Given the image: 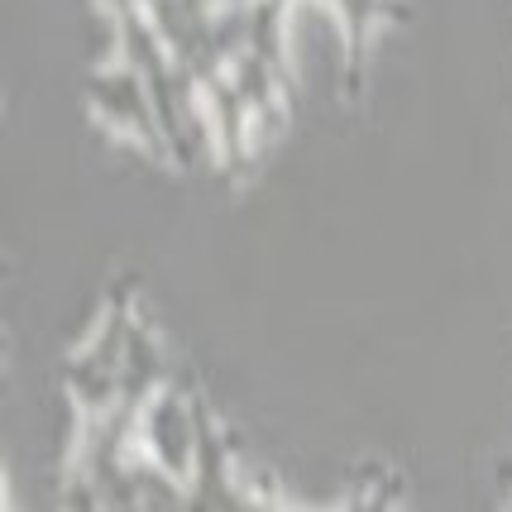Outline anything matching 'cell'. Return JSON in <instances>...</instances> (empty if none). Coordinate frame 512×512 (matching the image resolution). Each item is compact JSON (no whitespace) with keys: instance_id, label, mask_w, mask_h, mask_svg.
Returning a JSON list of instances; mask_svg holds the SVG:
<instances>
[{"instance_id":"1","label":"cell","mask_w":512,"mask_h":512,"mask_svg":"<svg viewBox=\"0 0 512 512\" xmlns=\"http://www.w3.org/2000/svg\"><path fill=\"white\" fill-rule=\"evenodd\" d=\"M134 326H139V316H134V278H120L111 288V297H106V312L96 321V331L77 345V355L67 359V369H63L67 398L82 412V426H96V422H106V417H115Z\"/></svg>"},{"instance_id":"2","label":"cell","mask_w":512,"mask_h":512,"mask_svg":"<svg viewBox=\"0 0 512 512\" xmlns=\"http://www.w3.org/2000/svg\"><path fill=\"white\" fill-rule=\"evenodd\" d=\"M82 96H87L91 115H96L106 130L125 134L144 154L173 163L168 139H163V125H158V111H154V101H149V87H144V77H139V67H134L130 58L115 53L111 63H96L87 77H82Z\"/></svg>"},{"instance_id":"3","label":"cell","mask_w":512,"mask_h":512,"mask_svg":"<svg viewBox=\"0 0 512 512\" xmlns=\"http://www.w3.org/2000/svg\"><path fill=\"white\" fill-rule=\"evenodd\" d=\"M197 446H201V393L197 383L173 379L139 412L134 450L163 474H173L178 484H187L192 469H197Z\"/></svg>"},{"instance_id":"4","label":"cell","mask_w":512,"mask_h":512,"mask_svg":"<svg viewBox=\"0 0 512 512\" xmlns=\"http://www.w3.org/2000/svg\"><path fill=\"white\" fill-rule=\"evenodd\" d=\"M292 5V0H288ZM340 29H345V67H340V91L345 101H364V77H369V48L383 24H407L417 10L412 0H331Z\"/></svg>"},{"instance_id":"5","label":"cell","mask_w":512,"mask_h":512,"mask_svg":"<svg viewBox=\"0 0 512 512\" xmlns=\"http://www.w3.org/2000/svg\"><path fill=\"white\" fill-rule=\"evenodd\" d=\"M398 508H402V474L398 469L369 465L359 474L355 493H350V503L340 512H398Z\"/></svg>"},{"instance_id":"6","label":"cell","mask_w":512,"mask_h":512,"mask_svg":"<svg viewBox=\"0 0 512 512\" xmlns=\"http://www.w3.org/2000/svg\"><path fill=\"white\" fill-rule=\"evenodd\" d=\"M508 512H512V503H508Z\"/></svg>"}]
</instances>
